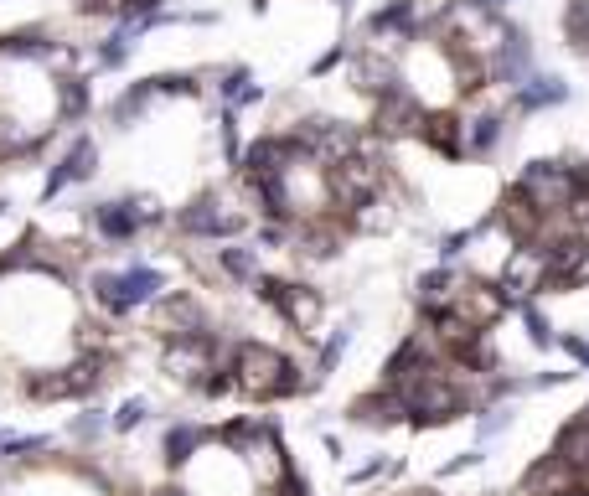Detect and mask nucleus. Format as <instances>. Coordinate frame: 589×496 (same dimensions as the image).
Instances as JSON below:
<instances>
[{"mask_svg":"<svg viewBox=\"0 0 589 496\" xmlns=\"http://www.w3.org/2000/svg\"><path fill=\"white\" fill-rule=\"evenodd\" d=\"M228 372H233L238 393H248V398H295V393L310 388L285 352L264 347V341H254V336H243V341L228 347Z\"/></svg>","mask_w":589,"mask_h":496,"instance_id":"1","label":"nucleus"},{"mask_svg":"<svg viewBox=\"0 0 589 496\" xmlns=\"http://www.w3.org/2000/svg\"><path fill=\"white\" fill-rule=\"evenodd\" d=\"M88 295L104 316H135L140 305H155L166 295V274L155 264H130V269H93Z\"/></svg>","mask_w":589,"mask_h":496,"instance_id":"2","label":"nucleus"},{"mask_svg":"<svg viewBox=\"0 0 589 496\" xmlns=\"http://www.w3.org/2000/svg\"><path fill=\"white\" fill-rule=\"evenodd\" d=\"M88 223H93V233H99L104 243H135L140 233L161 228L166 212L155 207L150 197H114V202H93Z\"/></svg>","mask_w":589,"mask_h":496,"instance_id":"3","label":"nucleus"},{"mask_svg":"<svg viewBox=\"0 0 589 496\" xmlns=\"http://www.w3.org/2000/svg\"><path fill=\"white\" fill-rule=\"evenodd\" d=\"M254 295H259L285 326H295V331H316L321 310H326L321 290L300 285V279H279V274H259V279H254Z\"/></svg>","mask_w":589,"mask_h":496,"instance_id":"4","label":"nucleus"},{"mask_svg":"<svg viewBox=\"0 0 589 496\" xmlns=\"http://www.w3.org/2000/svg\"><path fill=\"white\" fill-rule=\"evenodd\" d=\"M109 357H78L73 367H57V372H26V393L31 398H93L109 378Z\"/></svg>","mask_w":589,"mask_h":496,"instance_id":"5","label":"nucleus"},{"mask_svg":"<svg viewBox=\"0 0 589 496\" xmlns=\"http://www.w3.org/2000/svg\"><path fill=\"white\" fill-rule=\"evenodd\" d=\"M243 228H248V217L228 212L217 192H202L197 202H186L176 212V233H186V238H212L217 243V238H238Z\"/></svg>","mask_w":589,"mask_h":496,"instance_id":"6","label":"nucleus"},{"mask_svg":"<svg viewBox=\"0 0 589 496\" xmlns=\"http://www.w3.org/2000/svg\"><path fill=\"white\" fill-rule=\"evenodd\" d=\"M502 140H512V124H507L502 104L476 99L471 114H460V150H465V161H486V155H496Z\"/></svg>","mask_w":589,"mask_h":496,"instance_id":"7","label":"nucleus"},{"mask_svg":"<svg viewBox=\"0 0 589 496\" xmlns=\"http://www.w3.org/2000/svg\"><path fill=\"white\" fill-rule=\"evenodd\" d=\"M62 42L52 37V26H16V31H0V62H57Z\"/></svg>","mask_w":589,"mask_h":496,"instance_id":"8","label":"nucleus"},{"mask_svg":"<svg viewBox=\"0 0 589 496\" xmlns=\"http://www.w3.org/2000/svg\"><path fill=\"white\" fill-rule=\"evenodd\" d=\"M207 88L217 93V104H223L228 114H238V109H254L259 99H264V88H259V78L243 68V62H228V68H217V73H207Z\"/></svg>","mask_w":589,"mask_h":496,"instance_id":"9","label":"nucleus"},{"mask_svg":"<svg viewBox=\"0 0 589 496\" xmlns=\"http://www.w3.org/2000/svg\"><path fill=\"white\" fill-rule=\"evenodd\" d=\"M212 445V429L207 424H192V419H176V424H166V440H161V455H166V465L171 471H181V465H192L202 450Z\"/></svg>","mask_w":589,"mask_h":496,"instance_id":"10","label":"nucleus"},{"mask_svg":"<svg viewBox=\"0 0 589 496\" xmlns=\"http://www.w3.org/2000/svg\"><path fill=\"white\" fill-rule=\"evenodd\" d=\"M564 99H569V83H564V78H543V73H533L522 88L507 93V109H512V114H538V109H558Z\"/></svg>","mask_w":589,"mask_h":496,"instance_id":"11","label":"nucleus"},{"mask_svg":"<svg viewBox=\"0 0 589 496\" xmlns=\"http://www.w3.org/2000/svg\"><path fill=\"white\" fill-rule=\"evenodd\" d=\"M419 140H424L434 155H445V161H465V150H460V114H455V109H429Z\"/></svg>","mask_w":589,"mask_h":496,"instance_id":"12","label":"nucleus"},{"mask_svg":"<svg viewBox=\"0 0 589 496\" xmlns=\"http://www.w3.org/2000/svg\"><path fill=\"white\" fill-rule=\"evenodd\" d=\"M352 419L367 424V429H388V424H403V403H398V393H388V388H372L367 398L352 403Z\"/></svg>","mask_w":589,"mask_h":496,"instance_id":"13","label":"nucleus"},{"mask_svg":"<svg viewBox=\"0 0 589 496\" xmlns=\"http://www.w3.org/2000/svg\"><path fill=\"white\" fill-rule=\"evenodd\" d=\"M130 52H135V37H130L124 26H114L104 42L88 47V68H93V73H119L124 62H130Z\"/></svg>","mask_w":589,"mask_h":496,"instance_id":"14","label":"nucleus"},{"mask_svg":"<svg viewBox=\"0 0 589 496\" xmlns=\"http://www.w3.org/2000/svg\"><path fill=\"white\" fill-rule=\"evenodd\" d=\"M150 104H155V93H150V83L140 78V83H130L114 99V109H109V119H114V130H130V124H140L145 114H150Z\"/></svg>","mask_w":589,"mask_h":496,"instance_id":"15","label":"nucleus"},{"mask_svg":"<svg viewBox=\"0 0 589 496\" xmlns=\"http://www.w3.org/2000/svg\"><path fill=\"white\" fill-rule=\"evenodd\" d=\"M217 269H223L228 279H238V285H254V279L264 274L259 248H248V243H228V248H217Z\"/></svg>","mask_w":589,"mask_h":496,"instance_id":"16","label":"nucleus"},{"mask_svg":"<svg viewBox=\"0 0 589 496\" xmlns=\"http://www.w3.org/2000/svg\"><path fill=\"white\" fill-rule=\"evenodd\" d=\"M57 166L68 171V186H78V181H93V176H99V140H93V135H78V140L68 145V155H62Z\"/></svg>","mask_w":589,"mask_h":496,"instance_id":"17","label":"nucleus"},{"mask_svg":"<svg viewBox=\"0 0 589 496\" xmlns=\"http://www.w3.org/2000/svg\"><path fill=\"white\" fill-rule=\"evenodd\" d=\"M455 290H460V279H455V269H450V264L429 269V274L419 279V310H440V305H455Z\"/></svg>","mask_w":589,"mask_h":496,"instance_id":"18","label":"nucleus"},{"mask_svg":"<svg viewBox=\"0 0 589 496\" xmlns=\"http://www.w3.org/2000/svg\"><path fill=\"white\" fill-rule=\"evenodd\" d=\"M37 450H52V434H11V429H0V455L6 460L37 455Z\"/></svg>","mask_w":589,"mask_h":496,"instance_id":"19","label":"nucleus"},{"mask_svg":"<svg viewBox=\"0 0 589 496\" xmlns=\"http://www.w3.org/2000/svg\"><path fill=\"white\" fill-rule=\"evenodd\" d=\"M104 434H109V414H104V409H83V414L73 419V440H78V445H99Z\"/></svg>","mask_w":589,"mask_h":496,"instance_id":"20","label":"nucleus"},{"mask_svg":"<svg viewBox=\"0 0 589 496\" xmlns=\"http://www.w3.org/2000/svg\"><path fill=\"white\" fill-rule=\"evenodd\" d=\"M564 31H569V42H574L579 52H589V0H569Z\"/></svg>","mask_w":589,"mask_h":496,"instance_id":"21","label":"nucleus"},{"mask_svg":"<svg viewBox=\"0 0 589 496\" xmlns=\"http://www.w3.org/2000/svg\"><path fill=\"white\" fill-rule=\"evenodd\" d=\"M217 145H223V161L238 166V155H243V140H238V114H217Z\"/></svg>","mask_w":589,"mask_h":496,"instance_id":"22","label":"nucleus"},{"mask_svg":"<svg viewBox=\"0 0 589 496\" xmlns=\"http://www.w3.org/2000/svg\"><path fill=\"white\" fill-rule=\"evenodd\" d=\"M145 414H150V403H145V398H124L119 409H114V419H109V429L130 434V429H140V424H145Z\"/></svg>","mask_w":589,"mask_h":496,"instance_id":"23","label":"nucleus"},{"mask_svg":"<svg viewBox=\"0 0 589 496\" xmlns=\"http://www.w3.org/2000/svg\"><path fill=\"white\" fill-rule=\"evenodd\" d=\"M517 316L527 321V336H533V341H538V347H553V341H558V336H553V326H548V321L538 316V305H533V300H527V305L517 310Z\"/></svg>","mask_w":589,"mask_h":496,"instance_id":"24","label":"nucleus"},{"mask_svg":"<svg viewBox=\"0 0 589 496\" xmlns=\"http://www.w3.org/2000/svg\"><path fill=\"white\" fill-rule=\"evenodd\" d=\"M512 424V409H502V403H491V409H481V440H491V434H502Z\"/></svg>","mask_w":589,"mask_h":496,"instance_id":"25","label":"nucleus"},{"mask_svg":"<svg viewBox=\"0 0 589 496\" xmlns=\"http://www.w3.org/2000/svg\"><path fill=\"white\" fill-rule=\"evenodd\" d=\"M564 347H569V352H574V357L589 367V341H584V336H564Z\"/></svg>","mask_w":589,"mask_h":496,"instance_id":"26","label":"nucleus"},{"mask_svg":"<svg viewBox=\"0 0 589 496\" xmlns=\"http://www.w3.org/2000/svg\"><path fill=\"white\" fill-rule=\"evenodd\" d=\"M491 6H496V11H502V0H491Z\"/></svg>","mask_w":589,"mask_h":496,"instance_id":"27","label":"nucleus"}]
</instances>
